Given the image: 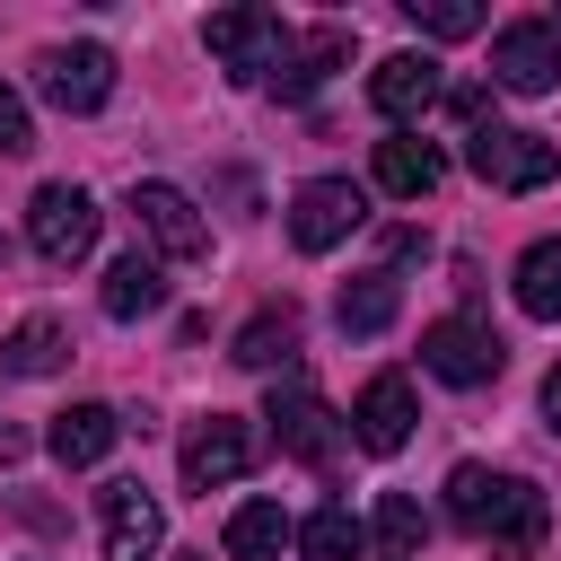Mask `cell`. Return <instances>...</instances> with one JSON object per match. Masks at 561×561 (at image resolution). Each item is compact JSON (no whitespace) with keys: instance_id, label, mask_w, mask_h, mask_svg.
Returning a JSON list of instances; mask_svg holds the SVG:
<instances>
[{"instance_id":"2","label":"cell","mask_w":561,"mask_h":561,"mask_svg":"<svg viewBox=\"0 0 561 561\" xmlns=\"http://www.w3.org/2000/svg\"><path fill=\"white\" fill-rule=\"evenodd\" d=\"M465 167L482 184H500V193H535V184L561 175V149L543 131H517V123H473L465 131Z\"/></svg>"},{"instance_id":"15","label":"cell","mask_w":561,"mask_h":561,"mask_svg":"<svg viewBox=\"0 0 561 561\" xmlns=\"http://www.w3.org/2000/svg\"><path fill=\"white\" fill-rule=\"evenodd\" d=\"M342 61H351V35H342V26H307V35H289V44H280V61H272V88L298 105V96H316V88H324Z\"/></svg>"},{"instance_id":"23","label":"cell","mask_w":561,"mask_h":561,"mask_svg":"<svg viewBox=\"0 0 561 561\" xmlns=\"http://www.w3.org/2000/svg\"><path fill=\"white\" fill-rule=\"evenodd\" d=\"M228 561H280V543H289V517H280V500H245L237 517H228Z\"/></svg>"},{"instance_id":"18","label":"cell","mask_w":561,"mask_h":561,"mask_svg":"<svg viewBox=\"0 0 561 561\" xmlns=\"http://www.w3.org/2000/svg\"><path fill=\"white\" fill-rule=\"evenodd\" d=\"M70 368V324L61 316H18L9 342H0V377H53Z\"/></svg>"},{"instance_id":"3","label":"cell","mask_w":561,"mask_h":561,"mask_svg":"<svg viewBox=\"0 0 561 561\" xmlns=\"http://www.w3.org/2000/svg\"><path fill=\"white\" fill-rule=\"evenodd\" d=\"M491 79L508 96H552L561 88V26L552 18H508L491 35Z\"/></svg>"},{"instance_id":"11","label":"cell","mask_w":561,"mask_h":561,"mask_svg":"<svg viewBox=\"0 0 561 561\" xmlns=\"http://www.w3.org/2000/svg\"><path fill=\"white\" fill-rule=\"evenodd\" d=\"M438 96H447V79H438V61H430V53H386V61L368 70V105H377L394 131H403V123H421Z\"/></svg>"},{"instance_id":"19","label":"cell","mask_w":561,"mask_h":561,"mask_svg":"<svg viewBox=\"0 0 561 561\" xmlns=\"http://www.w3.org/2000/svg\"><path fill=\"white\" fill-rule=\"evenodd\" d=\"M158 307H167V272H158L149 254L105 263V316H114V324H140V316H158Z\"/></svg>"},{"instance_id":"7","label":"cell","mask_w":561,"mask_h":561,"mask_svg":"<svg viewBox=\"0 0 561 561\" xmlns=\"http://www.w3.org/2000/svg\"><path fill=\"white\" fill-rule=\"evenodd\" d=\"M35 88H44L61 114H96V105L114 96V53H105V44H53V53L35 61Z\"/></svg>"},{"instance_id":"8","label":"cell","mask_w":561,"mask_h":561,"mask_svg":"<svg viewBox=\"0 0 561 561\" xmlns=\"http://www.w3.org/2000/svg\"><path fill=\"white\" fill-rule=\"evenodd\" d=\"M359 219H368L359 184H342V175H316V184H298V202H289V245H298V254H324V245H342Z\"/></svg>"},{"instance_id":"1","label":"cell","mask_w":561,"mask_h":561,"mask_svg":"<svg viewBox=\"0 0 561 561\" xmlns=\"http://www.w3.org/2000/svg\"><path fill=\"white\" fill-rule=\"evenodd\" d=\"M447 517H456L465 535H482L500 561H526V552L552 535L543 491L517 482V473H491V465H456V473H447Z\"/></svg>"},{"instance_id":"13","label":"cell","mask_w":561,"mask_h":561,"mask_svg":"<svg viewBox=\"0 0 561 561\" xmlns=\"http://www.w3.org/2000/svg\"><path fill=\"white\" fill-rule=\"evenodd\" d=\"M245 465H254V430H245L237 412H210V421L184 430V482H193V491H219V482H237Z\"/></svg>"},{"instance_id":"26","label":"cell","mask_w":561,"mask_h":561,"mask_svg":"<svg viewBox=\"0 0 561 561\" xmlns=\"http://www.w3.org/2000/svg\"><path fill=\"white\" fill-rule=\"evenodd\" d=\"M412 26L456 44V35H473V26H482V9H473V0H412Z\"/></svg>"},{"instance_id":"12","label":"cell","mask_w":561,"mask_h":561,"mask_svg":"<svg viewBox=\"0 0 561 561\" xmlns=\"http://www.w3.org/2000/svg\"><path fill=\"white\" fill-rule=\"evenodd\" d=\"M272 438L289 447V456H307V465H333L342 456V421L324 412V394L316 386H272Z\"/></svg>"},{"instance_id":"6","label":"cell","mask_w":561,"mask_h":561,"mask_svg":"<svg viewBox=\"0 0 561 561\" xmlns=\"http://www.w3.org/2000/svg\"><path fill=\"white\" fill-rule=\"evenodd\" d=\"M26 245L44 254V263H79L88 245H96V202L79 193V184H44L35 202H26Z\"/></svg>"},{"instance_id":"16","label":"cell","mask_w":561,"mask_h":561,"mask_svg":"<svg viewBox=\"0 0 561 561\" xmlns=\"http://www.w3.org/2000/svg\"><path fill=\"white\" fill-rule=\"evenodd\" d=\"M114 438H123V412H114V403H70V412H53V430H44V447H53L70 473L105 465Z\"/></svg>"},{"instance_id":"4","label":"cell","mask_w":561,"mask_h":561,"mask_svg":"<svg viewBox=\"0 0 561 561\" xmlns=\"http://www.w3.org/2000/svg\"><path fill=\"white\" fill-rule=\"evenodd\" d=\"M500 333L482 324V316H438L430 333H421V368L438 377V386H491L500 377Z\"/></svg>"},{"instance_id":"28","label":"cell","mask_w":561,"mask_h":561,"mask_svg":"<svg viewBox=\"0 0 561 561\" xmlns=\"http://www.w3.org/2000/svg\"><path fill=\"white\" fill-rule=\"evenodd\" d=\"M543 421L561 430V359H552V377H543Z\"/></svg>"},{"instance_id":"21","label":"cell","mask_w":561,"mask_h":561,"mask_svg":"<svg viewBox=\"0 0 561 561\" xmlns=\"http://www.w3.org/2000/svg\"><path fill=\"white\" fill-rule=\"evenodd\" d=\"M394 307H403V280H394V272H359V280L333 298V324H342V333H386Z\"/></svg>"},{"instance_id":"25","label":"cell","mask_w":561,"mask_h":561,"mask_svg":"<svg viewBox=\"0 0 561 561\" xmlns=\"http://www.w3.org/2000/svg\"><path fill=\"white\" fill-rule=\"evenodd\" d=\"M359 543H368V535H359V517H351L342 500L298 526V552H307V561H359Z\"/></svg>"},{"instance_id":"5","label":"cell","mask_w":561,"mask_h":561,"mask_svg":"<svg viewBox=\"0 0 561 561\" xmlns=\"http://www.w3.org/2000/svg\"><path fill=\"white\" fill-rule=\"evenodd\" d=\"M202 44L228 61V79H263V70L280 61L289 26H280V9H210V18H202Z\"/></svg>"},{"instance_id":"10","label":"cell","mask_w":561,"mask_h":561,"mask_svg":"<svg viewBox=\"0 0 561 561\" xmlns=\"http://www.w3.org/2000/svg\"><path fill=\"white\" fill-rule=\"evenodd\" d=\"M412 421H421V403H412V377H403V368H377V377L359 386V403H351V438H359L368 456H394V447L412 438Z\"/></svg>"},{"instance_id":"20","label":"cell","mask_w":561,"mask_h":561,"mask_svg":"<svg viewBox=\"0 0 561 561\" xmlns=\"http://www.w3.org/2000/svg\"><path fill=\"white\" fill-rule=\"evenodd\" d=\"M368 543H377V561H421V543H430V517H421V500H412V491H377Z\"/></svg>"},{"instance_id":"22","label":"cell","mask_w":561,"mask_h":561,"mask_svg":"<svg viewBox=\"0 0 561 561\" xmlns=\"http://www.w3.org/2000/svg\"><path fill=\"white\" fill-rule=\"evenodd\" d=\"M517 307L535 324H561V237H535L517 254Z\"/></svg>"},{"instance_id":"14","label":"cell","mask_w":561,"mask_h":561,"mask_svg":"<svg viewBox=\"0 0 561 561\" xmlns=\"http://www.w3.org/2000/svg\"><path fill=\"white\" fill-rule=\"evenodd\" d=\"M96 517H105V561H149L167 543V517L140 482H105L96 491Z\"/></svg>"},{"instance_id":"27","label":"cell","mask_w":561,"mask_h":561,"mask_svg":"<svg viewBox=\"0 0 561 561\" xmlns=\"http://www.w3.org/2000/svg\"><path fill=\"white\" fill-rule=\"evenodd\" d=\"M26 149H35V114L18 88H0V158H26Z\"/></svg>"},{"instance_id":"9","label":"cell","mask_w":561,"mask_h":561,"mask_svg":"<svg viewBox=\"0 0 561 561\" xmlns=\"http://www.w3.org/2000/svg\"><path fill=\"white\" fill-rule=\"evenodd\" d=\"M131 219H140V237L167 254V263H193V254H210V219L175 193V184H131Z\"/></svg>"},{"instance_id":"17","label":"cell","mask_w":561,"mask_h":561,"mask_svg":"<svg viewBox=\"0 0 561 561\" xmlns=\"http://www.w3.org/2000/svg\"><path fill=\"white\" fill-rule=\"evenodd\" d=\"M438 175H447V158H438L421 131H394V140H377V193H394V202H421V193H438Z\"/></svg>"},{"instance_id":"24","label":"cell","mask_w":561,"mask_h":561,"mask_svg":"<svg viewBox=\"0 0 561 561\" xmlns=\"http://www.w3.org/2000/svg\"><path fill=\"white\" fill-rule=\"evenodd\" d=\"M289 351H298V316H289V307H263V316L237 333L228 359H237V368H272V359H289Z\"/></svg>"}]
</instances>
